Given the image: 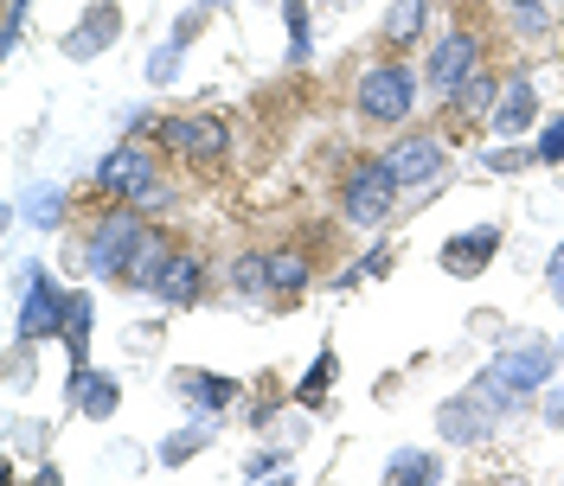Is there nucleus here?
Segmentation results:
<instances>
[{
	"mask_svg": "<svg viewBox=\"0 0 564 486\" xmlns=\"http://www.w3.org/2000/svg\"><path fill=\"white\" fill-rule=\"evenodd\" d=\"M161 308H193L199 295H206V256L199 250H174L167 256V269H161V281L148 288Z\"/></svg>",
	"mask_w": 564,
	"mask_h": 486,
	"instance_id": "obj_11",
	"label": "nucleus"
},
{
	"mask_svg": "<svg viewBox=\"0 0 564 486\" xmlns=\"http://www.w3.org/2000/svg\"><path fill=\"white\" fill-rule=\"evenodd\" d=\"M174 390L199 410V417H218V410H231V404H238V378H225V372H199V365L174 372Z\"/></svg>",
	"mask_w": 564,
	"mask_h": 486,
	"instance_id": "obj_15",
	"label": "nucleus"
},
{
	"mask_svg": "<svg viewBox=\"0 0 564 486\" xmlns=\"http://www.w3.org/2000/svg\"><path fill=\"white\" fill-rule=\"evenodd\" d=\"M481 167H488V174H520V167H527V147H488Z\"/></svg>",
	"mask_w": 564,
	"mask_h": 486,
	"instance_id": "obj_32",
	"label": "nucleus"
},
{
	"mask_svg": "<svg viewBox=\"0 0 564 486\" xmlns=\"http://www.w3.org/2000/svg\"><path fill=\"white\" fill-rule=\"evenodd\" d=\"M327 390H334V346H321V352H315L308 378L295 384V404H302V410H321V404H327Z\"/></svg>",
	"mask_w": 564,
	"mask_h": 486,
	"instance_id": "obj_23",
	"label": "nucleus"
},
{
	"mask_svg": "<svg viewBox=\"0 0 564 486\" xmlns=\"http://www.w3.org/2000/svg\"><path fill=\"white\" fill-rule=\"evenodd\" d=\"M65 308L70 295L52 281V269H26V301H20V320H13V346L26 352L39 340H58L65 333Z\"/></svg>",
	"mask_w": 564,
	"mask_h": 486,
	"instance_id": "obj_4",
	"label": "nucleus"
},
{
	"mask_svg": "<svg viewBox=\"0 0 564 486\" xmlns=\"http://www.w3.org/2000/svg\"><path fill=\"white\" fill-rule=\"evenodd\" d=\"M545 422H552V429H564V372H558V390L545 397Z\"/></svg>",
	"mask_w": 564,
	"mask_h": 486,
	"instance_id": "obj_34",
	"label": "nucleus"
},
{
	"mask_svg": "<svg viewBox=\"0 0 564 486\" xmlns=\"http://www.w3.org/2000/svg\"><path fill=\"white\" fill-rule=\"evenodd\" d=\"M423 26H430V0H391L386 7V45H417Z\"/></svg>",
	"mask_w": 564,
	"mask_h": 486,
	"instance_id": "obj_17",
	"label": "nucleus"
},
{
	"mask_svg": "<svg viewBox=\"0 0 564 486\" xmlns=\"http://www.w3.org/2000/svg\"><path fill=\"white\" fill-rule=\"evenodd\" d=\"M161 141H167L174 154H186V161H218L231 135H225L218 115H199V109H193V115H167V122H161Z\"/></svg>",
	"mask_w": 564,
	"mask_h": 486,
	"instance_id": "obj_9",
	"label": "nucleus"
},
{
	"mask_svg": "<svg viewBox=\"0 0 564 486\" xmlns=\"http://www.w3.org/2000/svg\"><path fill=\"white\" fill-rule=\"evenodd\" d=\"M564 365H558V346H545V340H520V346H507L500 358H494L488 372H481V390H488L500 410H520L527 397H539L545 384L558 378Z\"/></svg>",
	"mask_w": 564,
	"mask_h": 486,
	"instance_id": "obj_1",
	"label": "nucleus"
},
{
	"mask_svg": "<svg viewBox=\"0 0 564 486\" xmlns=\"http://www.w3.org/2000/svg\"><path fill=\"white\" fill-rule=\"evenodd\" d=\"M282 461H289V454H276V449H270V454H257V461H250L245 474H250V481H263V474H282Z\"/></svg>",
	"mask_w": 564,
	"mask_h": 486,
	"instance_id": "obj_33",
	"label": "nucleus"
},
{
	"mask_svg": "<svg viewBox=\"0 0 564 486\" xmlns=\"http://www.w3.org/2000/svg\"><path fill=\"white\" fill-rule=\"evenodd\" d=\"M558 365H564V346H558Z\"/></svg>",
	"mask_w": 564,
	"mask_h": 486,
	"instance_id": "obj_36",
	"label": "nucleus"
},
{
	"mask_svg": "<svg viewBox=\"0 0 564 486\" xmlns=\"http://www.w3.org/2000/svg\"><path fill=\"white\" fill-rule=\"evenodd\" d=\"M386 481L430 486V481H443V461H436V454H423V449H398V454L386 461Z\"/></svg>",
	"mask_w": 564,
	"mask_h": 486,
	"instance_id": "obj_21",
	"label": "nucleus"
},
{
	"mask_svg": "<svg viewBox=\"0 0 564 486\" xmlns=\"http://www.w3.org/2000/svg\"><path fill=\"white\" fill-rule=\"evenodd\" d=\"M70 404H77L90 422H109L116 410H122V384L109 378V372H84V384L70 390Z\"/></svg>",
	"mask_w": 564,
	"mask_h": 486,
	"instance_id": "obj_16",
	"label": "nucleus"
},
{
	"mask_svg": "<svg viewBox=\"0 0 564 486\" xmlns=\"http://www.w3.org/2000/svg\"><path fill=\"white\" fill-rule=\"evenodd\" d=\"M282 20H289V58L308 65L315 52V20H308V0H282Z\"/></svg>",
	"mask_w": 564,
	"mask_h": 486,
	"instance_id": "obj_26",
	"label": "nucleus"
},
{
	"mask_svg": "<svg viewBox=\"0 0 564 486\" xmlns=\"http://www.w3.org/2000/svg\"><path fill=\"white\" fill-rule=\"evenodd\" d=\"M507 26H513V38L539 45V38H552V7L545 0H507Z\"/></svg>",
	"mask_w": 564,
	"mask_h": 486,
	"instance_id": "obj_20",
	"label": "nucleus"
},
{
	"mask_svg": "<svg viewBox=\"0 0 564 486\" xmlns=\"http://www.w3.org/2000/svg\"><path fill=\"white\" fill-rule=\"evenodd\" d=\"M379 269H391V243H372V250L352 263V269H347V288H352L359 276H379Z\"/></svg>",
	"mask_w": 564,
	"mask_h": 486,
	"instance_id": "obj_31",
	"label": "nucleus"
},
{
	"mask_svg": "<svg viewBox=\"0 0 564 486\" xmlns=\"http://www.w3.org/2000/svg\"><path fill=\"white\" fill-rule=\"evenodd\" d=\"M500 84H507V77H494V70H475V77L462 84L456 97H449V109H456V115H494V103H500Z\"/></svg>",
	"mask_w": 564,
	"mask_h": 486,
	"instance_id": "obj_19",
	"label": "nucleus"
},
{
	"mask_svg": "<svg viewBox=\"0 0 564 486\" xmlns=\"http://www.w3.org/2000/svg\"><path fill=\"white\" fill-rule=\"evenodd\" d=\"M398 192H404V186H398V174L386 167V154H379V161H352V174L340 179V211H347L352 224L372 231V224H386L391 218Z\"/></svg>",
	"mask_w": 564,
	"mask_h": 486,
	"instance_id": "obj_3",
	"label": "nucleus"
},
{
	"mask_svg": "<svg viewBox=\"0 0 564 486\" xmlns=\"http://www.w3.org/2000/svg\"><path fill=\"white\" fill-rule=\"evenodd\" d=\"M212 13H218V0H193V7L174 20V45H193V38L212 26Z\"/></svg>",
	"mask_w": 564,
	"mask_h": 486,
	"instance_id": "obj_28",
	"label": "nucleus"
},
{
	"mask_svg": "<svg viewBox=\"0 0 564 486\" xmlns=\"http://www.w3.org/2000/svg\"><path fill=\"white\" fill-rule=\"evenodd\" d=\"M148 238V224H141L135 206L109 211V218H97V231H90V243H84V263H90V276H129V256H135V243Z\"/></svg>",
	"mask_w": 564,
	"mask_h": 486,
	"instance_id": "obj_5",
	"label": "nucleus"
},
{
	"mask_svg": "<svg viewBox=\"0 0 564 486\" xmlns=\"http://www.w3.org/2000/svg\"><path fill=\"white\" fill-rule=\"evenodd\" d=\"M116 38H122V7H116V0H97V7L84 13V26L65 33V58H104Z\"/></svg>",
	"mask_w": 564,
	"mask_h": 486,
	"instance_id": "obj_13",
	"label": "nucleus"
},
{
	"mask_svg": "<svg viewBox=\"0 0 564 486\" xmlns=\"http://www.w3.org/2000/svg\"><path fill=\"white\" fill-rule=\"evenodd\" d=\"M532 161H545V167H558V161H564V115L539 129V141H532Z\"/></svg>",
	"mask_w": 564,
	"mask_h": 486,
	"instance_id": "obj_30",
	"label": "nucleus"
},
{
	"mask_svg": "<svg viewBox=\"0 0 564 486\" xmlns=\"http://www.w3.org/2000/svg\"><path fill=\"white\" fill-rule=\"evenodd\" d=\"M154 174V161H148V147L135 141H122V147H109L104 161H97V192H116V199H129L141 179Z\"/></svg>",
	"mask_w": 564,
	"mask_h": 486,
	"instance_id": "obj_14",
	"label": "nucleus"
},
{
	"mask_svg": "<svg viewBox=\"0 0 564 486\" xmlns=\"http://www.w3.org/2000/svg\"><path fill=\"white\" fill-rule=\"evenodd\" d=\"M545 281H552V301L564 308V243H558V256H552V269H545Z\"/></svg>",
	"mask_w": 564,
	"mask_h": 486,
	"instance_id": "obj_35",
	"label": "nucleus"
},
{
	"mask_svg": "<svg viewBox=\"0 0 564 486\" xmlns=\"http://www.w3.org/2000/svg\"><path fill=\"white\" fill-rule=\"evenodd\" d=\"M494 250H500V224H475V231H456L436 256H443V269L456 281H475V276H488Z\"/></svg>",
	"mask_w": 564,
	"mask_h": 486,
	"instance_id": "obj_10",
	"label": "nucleus"
},
{
	"mask_svg": "<svg viewBox=\"0 0 564 486\" xmlns=\"http://www.w3.org/2000/svg\"><path fill=\"white\" fill-rule=\"evenodd\" d=\"M218 7H225V0H218Z\"/></svg>",
	"mask_w": 564,
	"mask_h": 486,
	"instance_id": "obj_37",
	"label": "nucleus"
},
{
	"mask_svg": "<svg viewBox=\"0 0 564 486\" xmlns=\"http://www.w3.org/2000/svg\"><path fill=\"white\" fill-rule=\"evenodd\" d=\"M180 52H186V45H174V38L154 45V52H148V84H174L180 77Z\"/></svg>",
	"mask_w": 564,
	"mask_h": 486,
	"instance_id": "obj_29",
	"label": "nucleus"
},
{
	"mask_svg": "<svg viewBox=\"0 0 564 486\" xmlns=\"http://www.w3.org/2000/svg\"><path fill=\"white\" fill-rule=\"evenodd\" d=\"M308 288V256H295V250H276L270 256V295L289 301V295H302Z\"/></svg>",
	"mask_w": 564,
	"mask_h": 486,
	"instance_id": "obj_22",
	"label": "nucleus"
},
{
	"mask_svg": "<svg viewBox=\"0 0 564 486\" xmlns=\"http://www.w3.org/2000/svg\"><path fill=\"white\" fill-rule=\"evenodd\" d=\"M58 211H65V192H58V186H33V192L20 199V218H26L33 231H52V224H58Z\"/></svg>",
	"mask_w": 564,
	"mask_h": 486,
	"instance_id": "obj_27",
	"label": "nucleus"
},
{
	"mask_svg": "<svg viewBox=\"0 0 564 486\" xmlns=\"http://www.w3.org/2000/svg\"><path fill=\"white\" fill-rule=\"evenodd\" d=\"M417 70L398 65V58H386V65H372L366 77H359V90H352V109L366 115V122H386V129H398V122H411V109H417Z\"/></svg>",
	"mask_w": 564,
	"mask_h": 486,
	"instance_id": "obj_2",
	"label": "nucleus"
},
{
	"mask_svg": "<svg viewBox=\"0 0 564 486\" xmlns=\"http://www.w3.org/2000/svg\"><path fill=\"white\" fill-rule=\"evenodd\" d=\"M212 435H218V429H212V417L186 422L180 435H167V442H161V461H167V467H180V461H193L199 449H212Z\"/></svg>",
	"mask_w": 564,
	"mask_h": 486,
	"instance_id": "obj_24",
	"label": "nucleus"
},
{
	"mask_svg": "<svg viewBox=\"0 0 564 486\" xmlns=\"http://www.w3.org/2000/svg\"><path fill=\"white\" fill-rule=\"evenodd\" d=\"M481 70V33H468V26H456V33H443L436 45H430V65H423V84L436 90V97H456L462 84Z\"/></svg>",
	"mask_w": 564,
	"mask_h": 486,
	"instance_id": "obj_7",
	"label": "nucleus"
},
{
	"mask_svg": "<svg viewBox=\"0 0 564 486\" xmlns=\"http://www.w3.org/2000/svg\"><path fill=\"white\" fill-rule=\"evenodd\" d=\"M500 404H494L481 384H468L462 397H449L443 410H436V429H443V442H456V449H475V442H488L494 429H500Z\"/></svg>",
	"mask_w": 564,
	"mask_h": 486,
	"instance_id": "obj_6",
	"label": "nucleus"
},
{
	"mask_svg": "<svg viewBox=\"0 0 564 486\" xmlns=\"http://www.w3.org/2000/svg\"><path fill=\"white\" fill-rule=\"evenodd\" d=\"M386 167L398 174V186H430L443 174V141L436 135H398L386 147Z\"/></svg>",
	"mask_w": 564,
	"mask_h": 486,
	"instance_id": "obj_12",
	"label": "nucleus"
},
{
	"mask_svg": "<svg viewBox=\"0 0 564 486\" xmlns=\"http://www.w3.org/2000/svg\"><path fill=\"white\" fill-rule=\"evenodd\" d=\"M231 295L263 301V295H270V256H257V250H250V256H238V263H231Z\"/></svg>",
	"mask_w": 564,
	"mask_h": 486,
	"instance_id": "obj_25",
	"label": "nucleus"
},
{
	"mask_svg": "<svg viewBox=\"0 0 564 486\" xmlns=\"http://www.w3.org/2000/svg\"><path fill=\"white\" fill-rule=\"evenodd\" d=\"M167 256H174V243L148 231V238L135 243V256H129V276H122V281H135V288H154V281H161V269H167Z\"/></svg>",
	"mask_w": 564,
	"mask_h": 486,
	"instance_id": "obj_18",
	"label": "nucleus"
},
{
	"mask_svg": "<svg viewBox=\"0 0 564 486\" xmlns=\"http://www.w3.org/2000/svg\"><path fill=\"white\" fill-rule=\"evenodd\" d=\"M494 135H532L539 129V84H532V70H507V84H500V103L488 115Z\"/></svg>",
	"mask_w": 564,
	"mask_h": 486,
	"instance_id": "obj_8",
	"label": "nucleus"
}]
</instances>
